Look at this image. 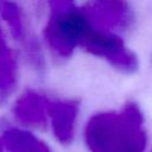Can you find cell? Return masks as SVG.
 I'll use <instances>...</instances> for the list:
<instances>
[{"mask_svg":"<svg viewBox=\"0 0 152 152\" xmlns=\"http://www.w3.org/2000/svg\"><path fill=\"white\" fill-rule=\"evenodd\" d=\"M84 140L90 152H145L147 137L139 107L129 102L120 112L93 115Z\"/></svg>","mask_w":152,"mask_h":152,"instance_id":"obj_1","label":"cell"},{"mask_svg":"<svg viewBox=\"0 0 152 152\" xmlns=\"http://www.w3.org/2000/svg\"><path fill=\"white\" fill-rule=\"evenodd\" d=\"M50 17L44 28V38L49 48L61 58H68L81 45L93 27L84 8L74 0H48Z\"/></svg>","mask_w":152,"mask_h":152,"instance_id":"obj_2","label":"cell"},{"mask_svg":"<svg viewBox=\"0 0 152 152\" xmlns=\"http://www.w3.org/2000/svg\"><path fill=\"white\" fill-rule=\"evenodd\" d=\"M80 48H83L91 55L107 59L122 72L132 74L138 69L139 61L137 56L125 46L122 39L116 33L91 27Z\"/></svg>","mask_w":152,"mask_h":152,"instance_id":"obj_3","label":"cell"},{"mask_svg":"<svg viewBox=\"0 0 152 152\" xmlns=\"http://www.w3.org/2000/svg\"><path fill=\"white\" fill-rule=\"evenodd\" d=\"M84 11L94 28L113 33L127 30L134 20L126 0H93Z\"/></svg>","mask_w":152,"mask_h":152,"instance_id":"obj_4","label":"cell"},{"mask_svg":"<svg viewBox=\"0 0 152 152\" xmlns=\"http://www.w3.org/2000/svg\"><path fill=\"white\" fill-rule=\"evenodd\" d=\"M78 107V102L74 100L49 101L48 114L53 135L64 146H68L74 139Z\"/></svg>","mask_w":152,"mask_h":152,"instance_id":"obj_5","label":"cell"},{"mask_svg":"<svg viewBox=\"0 0 152 152\" xmlns=\"http://www.w3.org/2000/svg\"><path fill=\"white\" fill-rule=\"evenodd\" d=\"M48 107L49 100L36 91L28 90L15 102L13 116L24 127L44 128L49 120Z\"/></svg>","mask_w":152,"mask_h":152,"instance_id":"obj_6","label":"cell"},{"mask_svg":"<svg viewBox=\"0 0 152 152\" xmlns=\"http://www.w3.org/2000/svg\"><path fill=\"white\" fill-rule=\"evenodd\" d=\"M0 140L6 152H52L49 145L25 128L5 127Z\"/></svg>","mask_w":152,"mask_h":152,"instance_id":"obj_7","label":"cell"},{"mask_svg":"<svg viewBox=\"0 0 152 152\" xmlns=\"http://www.w3.org/2000/svg\"><path fill=\"white\" fill-rule=\"evenodd\" d=\"M18 83L17 59L7 49L0 55V107L4 106L15 91Z\"/></svg>","mask_w":152,"mask_h":152,"instance_id":"obj_8","label":"cell"},{"mask_svg":"<svg viewBox=\"0 0 152 152\" xmlns=\"http://www.w3.org/2000/svg\"><path fill=\"white\" fill-rule=\"evenodd\" d=\"M0 15L7 23L14 39L23 44L27 38L31 37V34L27 32L23 12L14 2L10 0H0Z\"/></svg>","mask_w":152,"mask_h":152,"instance_id":"obj_9","label":"cell"},{"mask_svg":"<svg viewBox=\"0 0 152 152\" xmlns=\"http://www.w3.org/2000/svg\"><path fill=\"white\" fill-rule=\"evenodd\" d=\"M0 152H6V151H5V147H4L2 142H1V140H0Z\"/></svg>","mask_w":152,"mask_h":152,"instance_id":"obj_10","label":"cell"},{"mask_svg":"<svg viewBox=\"0 0 152 152\" xmlns=\"http://www.w3.org/2000/svg\"><path fill=\"white\" fill-rule=\"evenodd\" d=\"M150 152H152V150H151V151H150Z\"/></svg>","mask_w":152,"mask_h":152,"instance_id":"obj_11","label":"cell"}]
</instances>
